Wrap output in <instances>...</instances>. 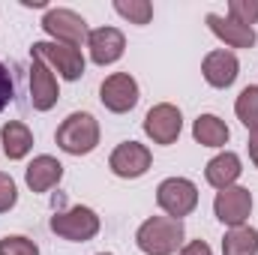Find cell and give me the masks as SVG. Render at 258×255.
<instances>
[{
  "label": "cell",
  "mask_w": 258,
  "mask_h": 255,
  "mask_svg": "<svg viewBox=\"0 0 258 255\" xmlns=\"http://www.w3.org/2000/svg\"><path fill=\"white\" fill-rule=\"evenodd\" d=\"M135 243L144 255H174L183 246V219L150 216L138 225Z\"/></svg>",
  "instance_id": "6da1fadb"
},
{
  "label": "cell",
  "mask_w": 258,
  "mask_h": 255,
  "mask_svg": "<svg viewBox=\"0 0 258 255\" xmlns=\"http://www.w3.org/2000/svg\"><path fill=\"white\" fill-rule=\"evenodd\" d=\"M57 147L69 156H84L93 153L99 144V120L90 111H72L54 132Z\"/></svg>",
  "instance_id": "7a4b0ae2"
},
{
  "label": "cell",
  "mask_w": 258,
  "mask_h": 255,
  "mask_svg": "<svg viewBox=\"0 0 258 255\" xmlns=\"http://www.w3.org/2000/svg\"><path fill=\"white\" fill-rule=\"evenodd\" d=\"M48 225H51V231H54L57 237H63L69 243H87V240H93V237L99 234V228H102L96 210H93V207H84V204H75V207H69L63 213H54Z\"/></svg>",
  "instance_id": "3957f363"
},
{
  "label": "cell",
  "mask_w": 258,
  "mask_h": 255,
  "mask_svg": "<svg viewBox=\"0 0 258 255\" xmlns=\"http://www.w3.org/2000/svg\"><path fill=\"white\" fill-rule=\"evenodd\" d=\"M39 24L51 36V42H63V45H72V48L87 45V36H90L87 21L78 12H72V9H63V6L60 9H48Z\"/></svg>",
  "instance_id": "277c9868"
},
{
  "label": "cell",
  "mask_w": 258,
  "mask_h": 255,
  "mask_svg": "<svg viewBox=\"0 0 258 255\" xmlns=\"http://www.w3.org/2000/svg\"><path fill=\"white\" fill-rule=\"evenodd\" d=\"M156 204L171 219H183L198 207V186L186 177H165L156 186Z\"/></svg>",
  "instance_id": "5b68a950"
},
{
  "label": "cell",
  "mask_w": 258,
  "mask_h": 255,
  "mask_svg": "<svg viewBox=\"0 0 258 255\" xmlns=\"http://www.w3.org/2000/svg\"><path fill=\"white\" fill-rule=\"evenodd\" d=\"M30 57L45 60L51 69H57L60 78H66V81H78L84 75V54H81V48H72V45H63V42H33Z\"/></svg>",
  "instance_id": "8992f818"
},
{
  "label": "cell",
  "mask_w": 258,
  "mask_h": 255,
  "mask_svg": "<svg viewBox=\"0 0 258 255\" xmlns=\"http://www.w3.org/2000/svg\"><path fill=\"white\" fill-rule=\"evenodd\" d=\"M144 132L153 144H174L183 132V114L171 102H159L144 114Z\"/></svg>",
  "instance_id": "52a82bcc"
},
{
  "label": "cell",
  "mask_w": 258,
  "mask_h": 255,
  "mask_svg": "<svg viewBox=\"0 0 258 255\" xmlns=\"http://www.w3.org/2000/svg\"><path fill=\"white\" fill-rule=\"evenodd\" d=\"M213 213L222 225L228 228H240L246 225L249 213H252V192L243 189V186H228V189H219L213 198Z\"/></svg>",
  "instance_id": "ba28073f"
},
{
  "label": "cell",
  "mask_w": 258,
  "mask_h": 255,
  "mask_svg": "<svg viewBox=\"0 0 258 255\" xmlns=\"http://www.w3.org/2000/svg\"><path fill=\"white\" fill-rule=\"evenodd\" d=\"M99 99L108 111L114 114H126L138 105V81L129 72H114L102 81L99 87Z\"/></svg>",
  "instance_id": "9c48e42d"
},
{
  "label": "cell",
  "mask_w": 258,
  "mask_h": 255,
  "mask_svg": "<svg viewBox=\"0 0 258 255\" xmlns=\"http://www.w3.org/2000/svg\"><path fill=\"white\" fill-rule=\"evenodd\" d=\"M150 162H153L150 150H147L144 144H138V141H123V144H117V147L111 150V156H108V168H111L117 177H123V180L141 177V174L150 168Z\"/></svg>",
  "instance_id": "30bf717a"
},
{
  "label": "cell",
  "mask_w": 258,
  "mask_h": 255,
  "mask_svg": "<svg viewBox=\"0 0 258 255\" xmlns=\"http://www.w3.org/2000/svg\"><path fill=\"white\" fill-rule=\"evenodd\" d=\"M57 78L51 72V66L39 57H30V102L36 111H51L57 105Z\"/></svg>",
  "instance_id": "8fae6325"
},
{
  "label": "cell",
  "mask_w": 258,
  "mask_h": 255,
  "mask_svg": "<svg viewBox=\"0 0 258 255\" xmlns=\"http://www.w3.org/2000/svg\"><path fill=\"white\" fill-rule=\"evenodd\" d=\"M87 51H90V60L96 66H111L123 57L126 39L117 27H96L87 36Z\"/></svg>",
  "instance_id": "7c38bea8"
},
{
  "label": "cell",
  "mask_w": 258,
  "mask_h": 255,
  "mask_svg": "<svg viewBox=\"0 0 258 255\" xmlns=\"http://www.w3.org/2000/svg\"><path fill=\"white\" fill-rule=\"evenodd\" d=\"M201 75H204V81H207L210 87L225 90V87H231V84L237 81V75H240V63H237L234 51L216 48V51H210V54L204 57V63H201Z\"/></svg>",
  "instance_id": "4fadbf2b"
},
{
  "label": "cell",
  "mask_w": 258,
  "mask_h": 255,
  "mask_svg": "<svg viewBox=\"0 0 258 255\" xmlns=\"http://www.w3.org/2000/svg\"><path fill=\"white\" fill-rule=\"evenodd\" d=\"M24 180H27L30 192H48L63 180V165L48 153L33 156V162L24 168Z\"/></svg>",
  "instance_id": "5bb4252c"
},
{
  "label": "cell",
  "mask_w": 258,
  "mask_h": 255,
  "mask_svg": "<svg viewBox=\"0 0 258 255\" xmlns=\"http://www.w3.org/2000/svg\"><path fill=\"white\" fill-rule=\"evenodd\" d=\"M207 27L213 30V36H219V39H222L225 45H231V48H252V45H255V27L237 24V21L228 18V15L210 12V15H207Z\"/></svg>",
  "instance_id": "9a60e30c"
},
{
  "label": "cell",
  "mask_w": 258,
  "mask_h": 255,
  "mask_svg": "<svg viewBox=\"0 0 258 255\" xmlns=\"http://www.w3.org/2000/svg\"><path fill=\"white\" fill-rule=\"evenodd\" d=\"M240 174H243L240 156L231 153V150L216 153V156L207 162V168H204V177H207V183H210L213 189H228V186H234Z\"/></svg>",
  "instance_id": "2e32d148"
},
{
  "label": "cell",
  "mask_w": 258,
  "mask_h": 255,
  "mask_svg": "<svg viewBox=\"0 0 258 255\" xmlns=\"http://www.w3.org/2000/svg\"><path fill=\"white\" fill-rule=\"evenodd\" d=\"M192 138L201 147H225L228 138H231V129L216 114H198L192 123Z\"/></svg>",
  "instance_id": "e0dca14e"
},
{
  "label": "cell",
  "mask_w": 258,
  "mask_h": 255,
  "mask_svg": "<svg viewBox=\"0 0 258 255\" xmlns=\"http://www.w3.org/2000/svg\"><path fill=\"white\" fill-rule=\"evenodd\" d=\"M0 144H3V153L9 159H24L30 153V147H33V132L21 120H9L0 129Z\"/></svg>",
  "instance_id": "ac0fdd59"
},
{
  "label": "cell",
  "mask_w": 258,
  "mask_h": 255,
  "mask_svg": "<svg viewBox=\"0 0 258 255\" xmlns=\"http://www.w3.org/2000/svg\"><path fill=\"white\" fill-rule=\"evenodd\" d=\"M222 255H258V228H228V234L222 237Z\"/></svg>",
  "instance_id": "d6986e66"
},
{
  "label": "cell",
  "mask_w": 258,
  "mask_h": 255,
  "mask_svg": "<svg viewBox=\"0 0 258 255\" xmlns=\"http://www.w3.org/2000/svg\"><path fill=\"white\" fill-rule=\"evenodd\" d=\"M234 114L249 132H258V84H249L240 90V96L234 102Z\"/></svg>",
  "instance_id": "ffe728a7"
},
{
  "label": "cell",
  "mask_w": 258,
  "mask_h": 255,
  "mask_svg": "<svg viewBox=\"0 0 258 255\" xmlns=\"http://www.w3.org/2000/svg\"><path fill=\"white\" fill-rule=\"evenodd\" d=\"M114 12L123 15L129 24H150L153 3L150 0H114Z\"/></svg>",
  "instance_id": "44dd1931"
},
{
  "label": "cell",
  "mask_w": 258,
  "mask_h": 255,
  "mask_svg": "<svg viewBox=\"0 0 258 255\" xmlns=\"http://www.w3.org/2000/svg\"><path fill=\"white\" fill-rule=\"evenodd\" d=\"M228 18H234L237 24L252 27L258 21V0H231L228 3Z\"/></svg>",
  "instance_id": "7402d4cb"
},
{
  "label": "cell",
  "mask_w": 258,
  "mask_h": 255,
  "mask_svg": "<svg viewBox=\"0 0 258 255\" xmlns=\"http://www.w3.org/2000/svg\"><path fill=\"white\" fill-rule=\"evenodd\" d=\"M0 255H39V246L24 234H9L0 240Z\"/></svg>",
  "instance_id": "603a6c76"
},
{
  "label": "cell",
  "mask_w": 258,
  "mask_h": 255,
  "mask_svg": "<svg viewBox=\"0 0 258 255\" xmlns=\"http://www.w3.org/2000/svg\"><path fill=\"white\" fill-rule=\"evenodd\" d=\"M15 201H18V189H15V180H12L9 174H3V171H0V213L12 210V207H15Z\"/></svg>",
  "instance_id": "cb8c5ba5"
},
{
  "label": "cell",
  "mask_w": 258,
  "mask_h": 255,
  "mask_svg": "<svg viewBox=\"0 0 258 255\" xmlns=\"http://www.w3.org/2000/svg\"><path fill=\"white\" fill-rule=\"evenodd\" d=\"M12 93H15V87H12V75H9V69L0 63V111L12 102Z\"/></svg>",
  "instance_id": "d4e9b609"
},
{
  "label": "cell",
  "mask_w": 258,
  "mask_h": 255,
  "mask_svg": "<svg viewBox=\"0 0 258 255\" xmlns=\"http://www.w3.org/2000/svg\"><path fill=\"white\" fill-rule=\"evenodd\" d=\"M180 255H213V249H210L204 240H189V243L180 249Z\"/></svg>",
  "instance_id": "484cf974"
},
{
  "label": "cell",
  "mask_w": 258,
  "mask_h": 255,
  "mask_svg": "<svg viewBox=\"0 0 258 255\" xmlns=\"http://www.w3.org/2000/svg\"><path fill=\"white\" fill-rule=\"evenodd\" d=\"M246 147H249V159H252V165L258 168V132H249V141H246Z\"/></svg>",
  "instance_id": "4316f807"
},
{
  "label": "cell",
  "mask_w": 258,
  "mask_h": 255,
  "mask_svg": "<svg viewBox=\"0 0 258 255\" xmlns=\"http://www.w3.org/2000/svg\"><path fill=\"white\" fill-rule=\"evenodd\" d=\"M96 255H111V252H96Z\"/></svg>",
  "instance_id": "83f0119b"
}]
</instances>
